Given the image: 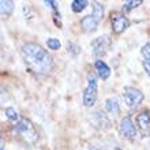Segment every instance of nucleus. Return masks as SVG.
<instances>
[{
	"label": "nucleus",
	"instance_id": "nucleus-4",
	"mask_svg": "<svg viewBox=\"0 0 150 150\" xmlns=\"http://www.w3.org/2000/svg\"><path fill=\"white\" fill-rule=\"evenodd\" d=\"M123 98L128 108H137L142 104L145 96L139 89L134 86H126L123 89Z\"/></svg>",
	"mask_w": 150,
	"mask_h": 150
},
{
	"label": "nucleus",
	"instance_id": "nucleus-19",
	"mask_svg": "<svg viewBox=\"0 0 150 150\" xmlns=\"http://www.w3.org/2000/svg\"><path fill=\"white\" fill-rule=\"evenodd\" d=\"M47 47L49 48V49H52V51H57V49H60L62 48V42H60L57 38H48L47 40Z\"/></svg>",
	"mask_w": 150,
	"mask_h": 150
},
{
	"label": "nucleus",
	"instance_id": "nucleus-7",
	"mask_svg": "<svg viewBox=\"0 0 150 150\" xmlns=\"http://www.w3.org/2000/svg\"><path fill=\"white\" fill-rule=\"evenodd\" d=\"M111 25H112V32L115 34H122L128 29L130 26V21L124 14L122 12H112L111 15Z\"/></svg>",
	"mask_w": 150,
	"mask_h": 150
},
{
	"label": "nucleus",
	"instance_id": "nucleus-20",
	"mask_svg": "<svg viewBox=\"0 0 150 150\" xmlns=\"http://www.w3.org/2000/svg\"><path fill=\"white\" fill-rule=\"evenodd\" d=\"M67 51H68V53H71L74 57H76V56L79 55V52H81V48L74 42H68L67 44Z\"/></svg>",
	"mask_w": 150,
	"mask_h": 150
},
{
	"label": "nucleus",
	"instance_id": "nucleus-12",
	"mask_svg": "<svg viewBox=\"0 0 150 150\" xmlns=\"http://www.w3.org/2000/svg\"><path fill=\"white\" fill-rule=\"evenodd\" d=\"M105 111L112 116H119L122 109H120V104H119L117 100L113 98V97L105 100Z\"/></svg>",
	"mask_w": 150,
	"mask_h": 150
},
{
	"label": "nucleus",
	"instance_id": "nucleus-9",
	"mask_svg": "<svg viewBox=\"0 0 150 150\" xmlns=\"http://www.w3.org/2000/svg\"><path fill=\"white\" fill-rule=\"evenodd\" d=\"M137 126L143 137L150 135V112L147 109L142 111L137 116Z\"/></svg>",
	"mask_w": 150,
	"mask_h": 150
},
{
	"label": "nucleus",
	"instance_id": "nucleus-14",
	"mask_svg": "<svg viewBox=\"0 0 150 150\" xmlns=\"http://www.w3.org/2000/svg\"><path fill=\"white\" fill-rule=\"evenodd\" d=\"M14 7H15V6H14V1H11V0H1V1H0V12H1L3 16L11 15Z\"/></svg>",
	"mask_w": 150,
	"mask_h": 150
},
{
	"label": "nucleus",
	"instance_id": "nucleus-6",
	"mask_svg": "<svg viewBox=\"0 0 150 150\" xmlns=\"http://www.w3.org/2000/svg\"><path fill=\"white\" fill-rule=\"evenodd\" d=\"M119 132L122 135V138L127 139V141H134L135 139V137H137V127H135L131 116L122 117V120L119 123Z\"/></svg>",
	"mask_w": 150,
	"mask_h": 150
},
{
	"label": "nucleus",
	"instance_id": "nucleus-13",
	"mask_svg": "<svg viewBox=\"0 0 150 150\" xmlns=\"http://www.w3.org/2000/svg\"><path fill=\"white\" fill-rule=\"evenodd\" d=\"M141 53L143 56V62H142L143 70H145V72L149 75V78H150V42H146L145 45H142Z\"/></svg>",
	"mask_w": 150,
	"mask_h": 150
},
{
	"label": "nucleus",
	"instance_id": "nucleus-2",
	"mask_svg": "<svg viewBox=\"0 0 150 150\" xmlns=\"http://www.w3.org/2000/svg\"><path fill=\"white\" fill-rule=\"evenodd\" d=\"M14 132L29 145H34L38 139V132L34 124L26 117H21L19 122L14 124Z\"/></svg>",
	"mask_w": 150,
	"mask_h": 150
},
{
	"label": "nucleus",
	"instance_id": "nucleus-5",
	"mask_svg": "<svg viewBox=\"0 0 150 150\" xmlns=\"http://www.w3.org/2000/svg\"><path fill=\"white\" fill-rule=\"evenodd\" d=\"M109 47H111V37L108 36V34L96 37L91 41V51H93V55L96 57L105 56L108 53V51H109Z\"/></svg>",
	"mask_w": 150,
	"mask_h": 150
},
{
	"label": "nucleus",
	"instance_id": "nucleus-21",
	"mask_svg": "<svg viewBox=\"0 0 150 150\" xmlns=\"http://www.w3.org/2000/svg\"><path fill=\"white\" fill-rule=\"evenodd\" d=\"M1 150H6V147H4V141H3V138H1Z\"/></svg>",
	"mask_w": 150,
	"mask_h": 150
},
{
	"label": "nucleus",
	"instance_id": "nucleus-17",
	"mask_svg": "<svg viewBox=\"0 0 150 150\" xmlns=\"http://www.w3.org/2000/svg\"><path fill=\"white\" fill-rule=\"evenodd\" d=\"M141 4H142V1H141V0H130V1H124V3H123L122 10H123V12H124V14H127V12H130L131 10H134V8L139 7Z\"/></svg>",
	"mask_w": 150,
	"mask_h": 150
},
{
	"label": "nucleus",
	"instance_id": "nucleus-22",
	"mask_svg": "<svg viewBox=\"0 0 150 150\" xmlns=\"http://www.w3.org/2000/svg\"><path fill=\"white\" fill-rule=\"evenodd\" d=\"M115 150H122V149H120V147H116V149H115Z\"/></svg>",
	"mask_w": 150,
	"mask_h": 150
},
{
	"label": "nucleus",
	"instance_id": "nucleus-15",
	"mask_svg": "<svg viewBox=\"0 0 150 150\" xmlns=\"http://www.w3.org/2000/svg\"><path fill=\"white\" fill-rule=\"evenodd\" d=\"M87 6H89V1H87V0H72L71 1V8L75 14L82 12Z\"/></svg>",
	"mask_w": 150,
	"mask_h": 150
},
{
	"label": "nucleus",
	"instance_id": "nucleus-1",
	"mask_svg": "<svg viewBox=\"0 0 150 150\" xmlns=\"http://www.w3.org/2000/svg\"><path fill=\"white\" fill-rule=\"evenodd\" d=\"M21 56L26 66L36 74H48L53 67L52 56L38 44L28 42L22 45Z\"/></svg>",
	"mask_w": 150,
	"mask_h": 150
},
{
	"label": "nucleus",
	"instance_id": "nucleus-11",
	"mask_svg": "<svg viewBox=\"0 0 150 150\" xmlns=\"http://www.w3.org/2000/svg\"><path fill=\"white\" fill-rule=\"evenodd\" d=\"M94 67H96V70H97V75H98L100 79L107 81V79L111 76V68L108 67V64L105 63V62H103L101 59L96 60Z\"/></svg>",
	"mask_w": 150,
	"mask_h": 150
},
{
	"label": "nucleus",
	"instance_id": "nucleus-10",
	"mask_svg": "<svg viewBox=\"0 0 150 150\" xmlns=\"http://www.w3.org/2000/svg\"><path fill=\"white\" fill-rule=\"evenodd\" d=\"M98 23H100V21L97 19L94 15H91V14H89V15H86V16H83L82 19H81V26H82V29L86 33L96 32V30H97V28H98Z\"/></svg>",
	"mask_w": 150,
	"mask_h": 150
},
{
	"label": "nucleus",
	"instance_id": "nucleus-3",
	"mask_svg": "<svg viewBox=\"0 0 150 150\" xmlns=\"http://www.w3.org/2000/svg\"><path fill=\"white\" fill-rule=\"evenodd\" d=\"M97 96H98V81H97V75L94 72H89L87 74V86L83 91V105L86 108L94 107L96 101H97Z\"/></svg>",
	"mask_w": 150,
	"mask_h": 150
},
{
	"label": "nucleus",
	"instance_id": "nucleus-16",
	"mask_svg": "<svg viewBox=\"0 0 150 150\" xmlns=\"http://www.w3.org/2000/svg\"><path fill=\"white\" fill-rule=\"evenodd\" d=\"M91 7H93V12H91V15H94L98 21H101L104 18V6L98 1H94V3L91 4Z\"/></svg>",
	"mask_w": 150,
	"mask_h": 150
},
{
	"label": "nucleus",
	"instance_id": "nucleus-18",
	"mask_svg": "<svg viewBox=\"0 0 150 150\" xmlns=\"http://www.w3.org/2000/svg\"><path fill=\"white\" fill-rule=\"evenodd\" d=\"M4 113H6V116H7V119L10 120V122L12 123H18L19 122V115H18V112L14 109V108H6L4 109Z\"/></svg>",
	"mask_w": 150,
	"mask_h": 150
},
{
	"label": "nucleus",
	"instance_id": "nucleus-8",
	"mask_svg": "<svg viewBox=\"0 0 150 150\" xmlns=\"http://www.w3.org/2000/svg\"><path fill=\"white\" fill-rule=\"evenodd\" d=\"M89 120H90L91 126L94 127V128H97V130H103L104 131V130L111 128V126H112L109 117H108L107 113L103 112V111H94L90 115Z\"/></svg>",
	"mask_w": 150,
	"mask_h": 150
}]
</instances>
